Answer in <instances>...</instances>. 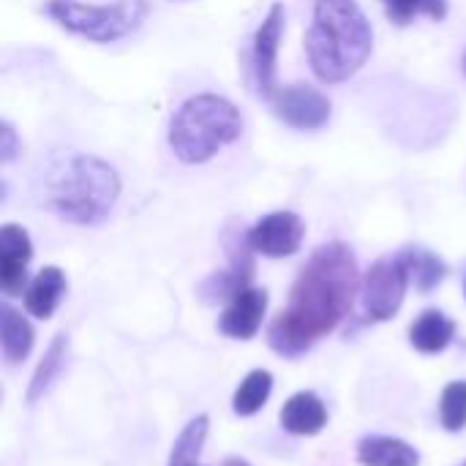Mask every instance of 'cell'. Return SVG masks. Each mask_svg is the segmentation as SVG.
I'll return each instance as SVG.
<instances>
[{"mask_svg":"<svg viewBox=\"0 0 466 466\" xmlns=\"http://www.w3.org/2000/svg\"><path fill=\"white\" fill-rule=\"evenodd\" d=\"M371 46L374 30L355 0H317L314 22L306 33V55L322 82L336 85L355 76Z\"/></svg>","mask_w":466,"mask_h":466,"instance_id":"obj_2","label":"cell"},{"mask_svg":"<svg viewBox=\"0 0 466 466\" xmlns=\"http://www.w3.org/2000/svg\"><path fill=\"white\" fill-rule=\"evenodd\" d=\"M464 74H466V55H464Z\"/></svg>","mask_w":466,"mask_h":466,"instance_id":"obj_25","label":"cell"},{"mask_svg":"<svg viewBox=\"0 0 466 466\" xmlns=\"http://www.w3.org/2000/svg\"><path fill=\"white\" fill-rule=\"evenodd\" d=\"M243 120L232 101L202 93L180 104L169 123V147L183 164H202L240 137Z\"/></svg>","mask_w":466,"mask_h":466,"instance_id":"obj_4","label":"cell"},{"mask_svg":"<svg viewBox=\"0 0 466 466\" xmlns=\"http://www.w3.org/2000/svg\"><path fill=\"white\" fill-rule=\"evenodd\" d=\"M66 295V276L60 268H44L25 289V309L35 319H49Z\"/></svg>","mask_w":466,"mask_h":466,"instance_id":"obj_14","label":"cell"},{"mask_svg":"<svg viewBox=\"0 0 466 466\" xmlns=\"http://www.w3.org/2000/svg\"><path fill=\"white\" fill-rule=\"evenodd\" d=\"M360 289L358 262L350 246H319L300 268L287 309L268 328V344L281 358H300L330 336L352 311Z\"/></svg>","mask_w":466,"mask_h":466,"instance_id":"obj_1","label":"cell"},{"mask_svg":"<svg viewBox=\"0 0 466 466\" xmlns=\"http://www.w3.org/2000/svg\"><path fill=\"white\" fill-rule=\"evenodd\" d=\"M281 33H284V5L276 3L270 5L265 22L254 35V74H257L259 93L265 98L276 96V63H279Z\"/></svg>","mask_w":466,"mask_h":466,"instance_id":"obj_10","label":"cell"},{"mask_svg":"<svg viewBox=\"0 0 466 466\" xmlns=\"http://www.w3.org/2000/svg\"><path fill=\"white\" fill-rule=\"evenodd\" d=\"M459 466H466V461H464V464H459Z\"/></svg>","mask_w":466,"mask_h":466,"instance_id":"obj_26","label":"cell"},{"mask_svg":"<svg viewBox=\"0 0 466 466\" xmlns=\"http://www.w3.org/2000/svg\"><path fill=\"white\" fill-rule=\"evenodd\" d=\"M453 336H456V322L448 314L437 311V309L423 311L412 322V328H410V344L420 355H440V352H445L451 347Z\"/></svg>","mask_w":466,"mask_h":466,"instance_id":"obj_15","label":"cell"},{"mask_svg":"<svg viewBox=\"0 0 466 466\" xmlns=\"http://www.w3.org/2000/svg\"><path fill=\"white\" fill-rule=\"evenodd\" d=\"M218 466H251L246 459H240V456H229V459H224Z\"/></svg>","mask_w":466,"mask_h":466,"instance_id":"obj_24","label":"cell"},{"mask_svg":"<svg viewBox=\"0 0 466 466\" xmlns=\"http://www.w3.org/2000/svg\"><path fill=\"white\" fill-rule=\"evenodd\" d=\"M30 259H33L30 235L16 224H5L0 229V289L8 298L25 295Z\"/></svg>","mask_w":466,"mask_h":466,"instance_id":"obj_9","label":"cell"},{"mask_svg":"<svg viewBox=\"0 0 466 466\" xmlns=\"http://www.w3.org/2000/svg\"><path fill=\"white\" fill-rule=\"evenodd\" d=\"M265 311H268V292L248 287L227 303L224 314L218 317V330L227 339L248 341L259 333Z\"/></svg>","mask_w":466,"mask_h":466,"instance_id":"obj_11","label":"cell"},{"mask_svg":"<svg viewBox=\"0 0 466 466\" xmlns=\"http://www.w3.org/2000/svg\"><path fill=\"white\" fill-rule=\"evenodd\" d=\"M270 101H273V112L292 128L314 131L322 128L330 117V101L309 85H292L276 90Z\"/></svg>","mask_w":466,"mask_h":466,"instance_id":"obj_8","label":"cell"},{"mask_svg":"<svg viewBox=\"0 0 466 466\" xmlns=\"http://www.w3.org/2000/svg\"><path fill=\"white\" fill-rule=\"evenodd\" d=\"M303 235H306V227L300 216L292 210H279V213L259 218L248 229V243L257 254L281 259V257H292L300 248Z\"/></svg>","mask_w":466,"mask_h":466,"instance_id":"obj_7","label":"cell"},{"mask_svg":"<svg viewBox=\"0 0 466 466\" xmlns=\"http://www.w3.org/2000/svg\"><path fill=\"white\" fill-rule=\"evenodd\" d=\"M328 426V410L325 401L311 393L300 390L289 396L281 407V429L292 437H317Z\"/></svg>","mask_w":466,"mask_h":466,"instance_id":"obj_12","label":"cell"},{"mask_svg":"<svg viewBox=\"0 0 466 466\" xmlns=\"http://www.w3.org/2000/svg\"><path fill=\"white\" fill-rule=\"evenodd\" d=\"M273 393V374L268 369H254L246 374L240 388L232 396V412L238 418H254L270 399Z\"/></svg>","mask_w":466,"mask_h":466,"instance_id":"obj_18","label":"cell"},{"mask_svg":"<svg viewBox=\"0 0 466 466\" xmlns=\"http://www.w3.org/2000/svg\"><path fill=\"white\" fill-rule=\"evenodd\" d=\"M410 268L404 254L399 257H385L380 262H374L360 284V295H363V311L371 322H388L393 319L407 298V287H410Z\"/></svg>","mask_w":466,"mask_h":466,"instance_id":"obj_6","label":"cell"},{"mask_svg":"<svg viewBox=\"0 0 466 466\" xmlns=\"http://www.w3.org/2000/svg\"><path fill=\"white\" fill-rule=\"evenodd\" d=\"M404 254V259H407V268H410V279L415 281V287L426 295V292H431V289H437L440 284H442V279L448 276V265L437 257V254H431V251H426V248H407V251H401Z\"/></svg>","mask_w":466,"mask_h":466,"instance_id":"obj_20","label":"cell"},{"mask_svg":"<svg viewBox=\"0 0 466 466\" xmlns=\"http://www.w3.org/2000/svg\"><path fill=\"white\" fill-rule=\"evenodd\" d=\"M440 423L445 431L459 434L466 429V380L451 382L440 399Z\"/></svg>","mask_w":466,"mask_h":466,"instance_id":"obj_21","label":"cell"},{"mask_svg":"<svg viewBox=\"0 0 466 466\" xmlns=\"http://www.w3.org/2000/svg\"><path fill=\"white\" fill-rule=\"evenodd\" d=\"M33 341H35V333H33V325L8 303L0 306V347H3V358L8 366H16L22 363L30 350H33Z\"/></svg>","mask_w":466,"mask_h":466,"instance_id":"obj_16","label":"cell"},{"mask_svg":"<svg viewBox=\"0 0 466 466\" xmlns=\"http://www.w3.org/2000/svg\"><path fill=\"white\" fill-rule=\"evenodd\" d=\"M464 292H466V289H464Z\"/></svg>","mask_w":466,"mask_h":466,"instance_id":"obj_27","label":"cell"},{"mask_svg":"<svg viewBox=\"0 0 466 466\" xmlns=\"http://www.w3.org/2000/svg\"><path fill=\"white\" fill-rule=\"evenodd\" d=\"M210 431V418L208 415H197L186 423V429L180 431V437L172 445V456H169V466H202L199 464V453L202 445L208 440Z\"/></svg>","mask_w":466,"mask_h":466,"instance_id":"obj_19","label":"cell"},{"mask_svg":"<svg viewBox=\"0 0 466 466\" xmlns=\"http://www.w3.org/2000/svg\"><path fill=\"white\" fill-rule=\"evenodd\" d=\"M66 358H68V336L57 333L33 371V380L27 385V404H35L38 399H44L49 393V388L55 385V380L60 377V371L66 366Z\"/></svg>","mask_w":466,"mask_h":466,"instance_id":"obj_17","label":"cell"},{"mask_svg":"<svg viewBox=\"0 0 466 466\" xmlns=\"http://www.w3.org/2000/svg\"><path fill=\"white\" fill-rule=\"evenodd\" d=\"M382 3H385V11H388L390 22L410 25L415 19V14H426L429 0H382Z\"/></svg>","mask_w":466,"mask_h":466,"instance_id":"obj_22","label":"cell"},{"mask_svg":"<svg viewBox=\"0 0 466 466\" xmlns=\"http://www.w3.org/2000/svg\"><path fill=\"white\" fill-rule=\"evenodd\" d=\"M358 461L363 466H420V453L399 437H363L358 442Z\"/></svg>","mask_w":466,"mask_h":466,"instance_id":"obj_13","label":"cell"},{"mask_svg":"<svg viewBox=\"0 0 466 466\" xmlns=\"http://www.w3.org/2000/svg\"><path fill=\"white\" fill-rule=\"evenodd\" d=\"M147 0H115L106 5H90L79 0H49L46 14L74 35L87 41H117L134 33L147 16Z\"/></svg>","mask_w":466,"mask_h":466,"instance_id":"obj_5","label":"cell"},{"mask_svg":"<svg viewBox=\"0 0 466 466\" xmlns=\"http://www.w3.org/2000/svg\"><path fill=\"white\" fill-rule=\"evenodd\" d=\"M120 194L117 172L93 156H74L46 188V208L71 224H101Z\"/></svg>","mask_w":466,"mask_h":466,"instance_id":"obj_3","label":"cell"},{"mask_svg":"<svg viewBox=\"0 0 466 466\" xmlns=\"http://www.w3.org/2000/svg\"><path fill=\"white\" fill-rule=\"evenodd\" d=\"M0 153H3V164H8L16 156V137L8 123H3V131H0Z\"/></svg>","mask_w":466,"mask_h":466,"instance_id":"obj_23","label":"cell"}]
</instances>
